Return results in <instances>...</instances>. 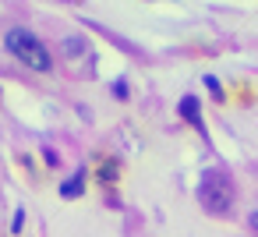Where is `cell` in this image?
Instances as JSON below:
<instances>
[{
  "mask_svg": "<svg viewBox=\"0 0 258 237\" xmlns=\"http://www.w3.org/2000/svg\"><path fill=\"white\" fill-rule=\"evenodd\" d=\"M4 43H8V50H11V57H18V61H22L25 68H32V71H50V68H53V53L46 50V43H43L36 32H29V29H8Z\"/></svg>",
  "mask_w": 258,
  "mask_h": 237,
  "instance_id": "6da1fadb",
  "label": "cell"
},
{
  "mask_svg": "<svg viewBox=\"0 0 258 237\" xmlns=\"http://www.w3.org/2000/svg\"><path fill=\"white\" fill-rule=\"evenodd\" d=\"M198 198L212 216H226L233 209V181L223 170H205L198 184Z\"/></svg>",
  "mask_w": 258,
  "mask_h": 237,
  "instance_id": "7a4b0ae2",
  "label": "cell"
},
{
  "mask_svg": "<svg viewBox=\"0 0 258 237\" xmlns=\"http://www.w3.org/2000/svg\"><path fill=\"white\" fill-rule=\"evenodd\" d=\"M82 188H85V181H82V173H75L71 181L60 184V195H64V198H75V195H82Z\"/></svg>",
  "mask_w": 258,
  "mask_h": 237,
  "instance_id": "3957f363",
  "label": "cell"
},
{
  "mask_svg": "<svg viewBox=\"0 0 258 237\" xmlns=\"http://www.w3.org/2000/svg\"><path fill=\"white\" fill-rule=\"evenodd\" d=\"M180 113H184L187 121H195V124H198V99L184 96V99H180Z\"/></svg>",
  "mask_w": 258,
  "mask_h": 237,
  "instance_id": "277c9868",
  "label": "cell"
},
{
  "mask_svg": "<svg viewBox=\"0 0 258 237\" xmlns=\"http://www.w3.org/2000/svg\"><path fill=\"white\" fill-rule=\"evenodd\" d=\"M64 50H68V53H78V50H85V43H82V39H68Z\"/></svg>",
  "mask_w": 258,
  "mask_h": 237,
  "instance_id": "5b68a950",
  "label": "cell"
},
{
  "mask_svg": "<svg viewBox=\"0 0 258 237\" xmlns=\"http://www.w3.org/2000/svg\"><path fill=\"white\" fill-rule=\"evenodd\" d=\"M247 223H251V226L258 230V212H251V216H247Z\"/></svg>",
  "mask_w": 258,
  "mask_h": 237,
  "instance_id": "8992f818",
  "label": "cell"
}]
</instances>
